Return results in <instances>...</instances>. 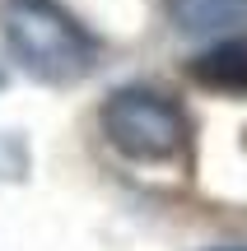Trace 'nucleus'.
I'll list each match as a JSON object with an SVG mask.
<instances>
[{
  "instance_id": "nucleus-1",
  "label": "nucleus",
  "mask_w": 247,
  "mask_h": 251,
  "mask_svg": "<svg viewBox=\"0 0 247 251\" xmlns=\"http://www.w3.org/2000/svg\"><path fill=\"white\" fill-rule=\"evenodd\" d=\"M0 37L28 79L70 89L98 70V37L61 0H0Z\"/></svg>"
},
{
  "instance_id": "nucleus-5",
  "label": "nucleus",
  "mask_w": 247,
  "mask_h": 251,
  "mask_svg": "<svg viewBox=\"0 0 247 251\" xmlns=\"http://www.w3.org/2000/svg\"><path fill=\"white\" fill-rule=\"evenodd\" d=\"M33 172V153H28L24 130H0V181H28Z\"/></svg>"
},
{
  "instance_id": "nucleus-2",
  "label": "nucleus",
  "mask_w": 247,
  "mask_h": 251,
  "mask_svg": "<svg viewBox=\"0 0 247 251\" xmlns=\"http://www.w3.org/2000/svg\"><path fill=\"white\" fill-rule=\"evenodd\" d=\"M98 126L112 153L140 168H182L192 158V121L182 102L149 84L112 89L98 107Z\"/></svg>"
},
{
  "instance_id": "nucleus-6",
  "label": "nucleus",
  "mask_w": 247,
  "mask_h": 251,
  "mask_svg": "<svg viewBox=\"0 0 247 251\" xmlns=\"http://www.w3.org/2000/svg\"><path fill=\"white\" fill-rule=\"evenodd\" d=\"M205 251H247V247H233V242H220V247H205Z\"/></svg>"
},
{
  "instance_id": "nucleus-3",
  "label": "nucleus",
  "mask_w": 247,
  "mask_h": 251,
  "mask_svg": "<svg viewBox=\"0 0 247 251\" xmlns=\"http://www.w3.org/2000/svg\"><path fill=\"white\" fill-rule=\"evenodd\" d=\"M187 75H192V84L205 89V93L247 98V33H233V37L210 42L201 56H192Z\"/></svg>"
},
{
  "instance_id": "nucleus-7",
  "label": "nucleus",
  "mask_w": 247,
  "mask_h": 251,
  "mask_svg": "<svg viewBox=\"0 0 247 251\" xmlns=\"http://www.w3.org/2000/svg\"><path fill=\"white\" fill-rule=\"evenodd\" d=\"M5 89H9V75H5V70H0V93H5Z\"/></svg>"
},
{
  "instance_id": "nucleus-4",
  "label": "nucleus",
  "mask_w": 247,
  "mask_h": 251,
  "mask_svg": "<svg viewBox=\"0 0 247 251\" xmlns=\"http://www.w3.org/2000/svg\"><path fill=\"white\" fill-rule=\"evenodd\" d=\"M168 19L182 37H233L247 28V0H168Z\"/></svg>"
}]
</instances>
